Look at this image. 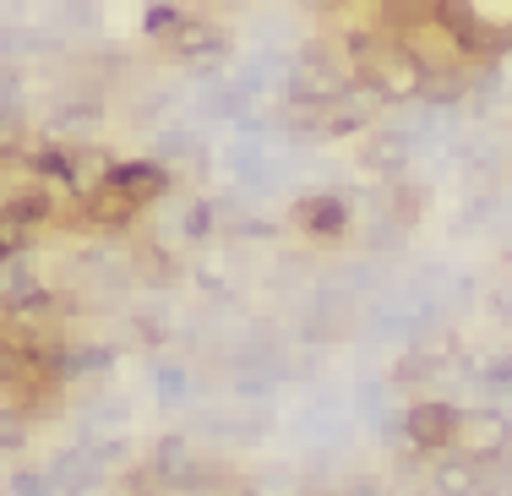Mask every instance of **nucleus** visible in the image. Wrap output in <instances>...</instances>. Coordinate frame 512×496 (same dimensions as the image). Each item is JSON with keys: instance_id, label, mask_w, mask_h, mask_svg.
Returning a JSON list of instances; mask_svg holds the SVG:
<instances>
[{"instance_id": "obj_1", "label": "nucleus", "mask_w": 512, "mask_h": 496, "mask_svg": "<svg viewBox=\"0 0 512 496\" xmlns=\"http://www.w3.org/2000/svg\"><path fill=\"white\" fill-rule=\"evenodd\" d=\"M414 442L420 447H447L453 442V431L463 426V415L458 409H447V404H431V409H414Z\"/></svg>"}, {"instance_id": "obj_2", "label": "nucleus", "mask_w": 512, "mask_h": 496, "mask_svg": "<svg viewBox=\"0 0 512 496\" xmlns=\"http://www.w3.org/2000/svg\"><path fill=\"white\" fill-rule=\"evenodd\" d=\"M300 219H306L311 229H333L338 219H344V202L327 197V202H300Z\"/></svg>"}]
</instances>
